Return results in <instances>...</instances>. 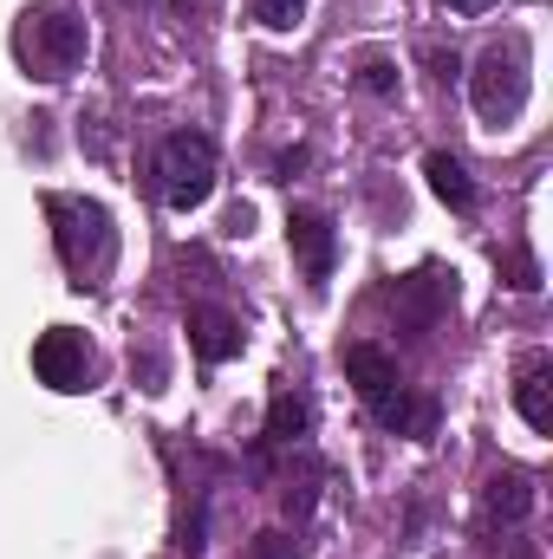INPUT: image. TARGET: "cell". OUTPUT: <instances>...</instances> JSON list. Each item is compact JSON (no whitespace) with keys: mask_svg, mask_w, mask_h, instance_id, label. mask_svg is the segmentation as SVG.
Masks as SVG:
<instances>
[{"mask_svg":"<svg viewBox=\"0 0 553 559\" xmlns=\"http://www.w3.org/2000/svg\"><path fill=\"white\" fill-rule=\"evenodd\" d=\"M502 267H508V286H521V293H534V286H541V267H534V254H508Z\"/></svg>","mask_w":553,"mask_h":559,"instance_id":"16","label":"cell"},{"mask_svg":"<svg viewBox=\"0 0 553 559\" xmlns=\"http://www.w3.org/2000/svg\"><path fill=\"white\" fill-rule=\"evenodd\" d=\"M248 228H255V209H248V202H235V209H228V235H248Z\"/></svg>","mask_w":553,"mask_h":559,"instance_id":"19","label":"cell"},{"mask_svg":"<svg viewBox=\"0 0 553 559\" xmlns=\"http://www.w3.org/2000/svg\"><path fill=\"white\" fill-rule=\"evenodd\" d=\"M345 378L358 384V397L365 404H385L404 378H398V358L385 352V345H345Z\"/></svg>","mask_w":553,"mask_h":559,"instance_id":"9","label":"cell"},{"mask_svg":"<svg viewBox=\"0 0 553 559\" xmlns=\"http://www.w3.org/2000/svg\"><path fill=\"white\" fill-rule=\"evenodd\" d=\"M358 85H365L372 98H398V66H391L385 52H365V59H358Z\"/></svg>","mask_w":553,"mask_h":559,"instance_id":"14","label":"cell"},{"mask_svg":"<svg viewBox=\"0 0 553 559\" xmlns=\"http://www.w3.org/2000/svg\"><path fill=\"white\" fill-rule=\"evenodd\" d=\"M189 345L202 365H228L242 352V319L222 306H189Z\"/></svg>","mask_w":553,"mask_h":559,"instance_id":"8","label":"cell"},{"mask_svg":"<svg viewBox=\"0 0 553 559\" xmlns=\"http://www.w3.org/2000/svg\"><path fill=\"white\" fill-rule=\"evenodd\" d=\"M13 59H20L33 79H46V85L72 79V72L85 66V20L66 13V7H33V13H20V26H13Z\"/></svg>","mask_w":553,"mask_h":559,"instance_id":"2","label":"cell"},{"mask_svg":"<svg viewBox=\"0 0 553 559\" xmlns=\"http://www.w3.org/2000/svg\"><path fill=\"white\" fill-rule=\"evenodd\" d=\"M183 20H215V0H169Z\"/></svg>","mask_w":553,"mask_h":559,"instance_id":"18","label":"cell"},{"mask_svg":"<svg viewBox=\"0 0 553 559\" xmlns=\"http://www.w3.org/2000/svg\"><path fill=\"white\" fill-rule=\"evenodd\" d=\"M528 508H534V481H528V475H495V481H489V495H482L489 527H521V521H528Z\"/></svg>","mask_w":553,"mask_h":559,"instance_id":"11","label":"cell"},{"mask_svg":"<svg viewBox=\"0 0 553 559\" xmlns=\"http://www.w3.org/2000/svg\"><path fill=\"white\" fill-rule=\"evenodd\" d=\"M33 371H39V384H52V391H92V384H98V358H92L85 332H72V325L39 332Z\"/></svg>","mask_w":553,"mask_h":559,"instance_id":"5","label":"cell"},{"mask_svg":"<svg viewBox=\"0 0 553 559\" xmlns=\"http://www.w3.org/2000/svg\"><path fill=\"white\" fill-rule=\"evenodd\" d=\"M306 429H313V404L293 397V391H280L274 404H268V442H306Z\"/></svg>","mask_w":553,"mask_h":559,"instance_id":"13","label":"cell"},{"mask_svg":"<svg viewBox=\"0 0 553 559\" xmlns=\"http://www.w3.org/2000/svg\"><path fill=\"white\" fill-rule=\"evenodd\" d=\"M469 98L482 124H515L528 111V46L521 39H495L475 72H469Z\"/></svg>","mask_w":553,"mask_h":559,"instance_id":"4","label":"cell"},{"mask_svg":"<svg viewBox=\"0 0 553 559\" xmlns=\"http://www.w3.org/2000/svg\"><path fill=\"white\" fill-rule=\"evenodd\" d=\"M255 7V20L268 26V33H293L299 20H306V0H248Z\"/></svg>","mask_w":553,"mask_h":559,"instance_id":"15","label":"cell"},{"mask_svg":"<svg viewBox=\"0 0 553 559\" xmlns=\"http://www.w3.org/2000/svg\"><path fill=\"white\" fill-rule=\"evenodd\" d=\"M46 215H52V241H59V261H66L72 286H105L111 261H118L111 209L85 202V195H46Z\"/></svg>","mask_w":553,"mask_h":559,"instance_id":"1","label":"cell"},{"mask_svg":"<svg viewBox=\"0 0 553 559\" xmlns=\"http://www.w3.org/2000/svg\"><path fill=\"white\" fill-rule=\"evenodd\" d=\"M515 411L528 417L534 436H553V365L548 358H534V365L521 371V384H515Z\"/></svg>","mask_w":553,"mask_h":559,"instance_id":"10","label":"cell"},{"mask_svg":"<svg viewBox=\"0 0 553 559\" xmlns=\"http://www.w3.org/2000/svg\"><path fill=\"white\" fill-rule=\"evenodd\" d=\"M255 559H299V554H293L286 534H261V540H255Z\"/></svg>","mask_w":553,"mask_h":559,"instance_id":"17","label":"cell"},{"mask_svg":"<svg viewBox=\"0 0 553 559\" xmlns=\"http://www.w3.org/2000/svg\"><path fill=\"white\" fill-rule=\"evenodd\" d=\"M286 241H293V261L306 286H326L332 280V261H339V228L319 215V209H293L286 215Z\"/></svg>","mask_w":553,"mask_h":559,"instance_id":"6","label":"cell"},{"mask_svg":"<svg viewBox=\"0 0 553 559\" xmlns=\"http://www.w3.org/2000/svg\"><path fill=\"white\" fill-rule=\"evenodd\" d=\"M443 7H449V13H489L495 0H443Z\"/></svg>","mask_w":553,"mask_h":559,"instance_id":"20","label":"cell"},{"mask_svg":"<svg viewBox=\"0 0 553 559\" xmlns=\"http://www.w3.org/2000/svg\"><path fill=\"white\" fill-rule=\"evenodd\" d=\"M209 189H215V138L209 131H169L156 143V195H163V209L189 215V209L209 202Z\"/></svg>","mask_w":553,"mask_h":559,"instance_id":"3","label":"cell"},{"mask_svg":"<svg viewBox=\"0 0 553 559\" xmlns=\"http://www.w3.org/2000/svg\"><path fill=\"white\" fill-rule=\"evenodd\" d=\"M456 299V274H443V267H423L398 286V319L411 325V332H430L436 325V312Z\"/></svg>","mask_w":553,"mask_h":559,"instance_id":"7","label":"cell"},{"mask_svg":"<svg viewBox=\"0 0 553 559\" xmlns=\"http://www.w3.org/2000/svg\"><path fill=\"white\" fill-rule=\"evenodd\" d=\"M423 176H430L436 202H449L456 215H469V209H475V182H469V169H462L449 150H430V156H423Z\"/></svg>","mask_w":553,"mask_h":559,"instance_id":"12","label":"cell"}]
</instances>
